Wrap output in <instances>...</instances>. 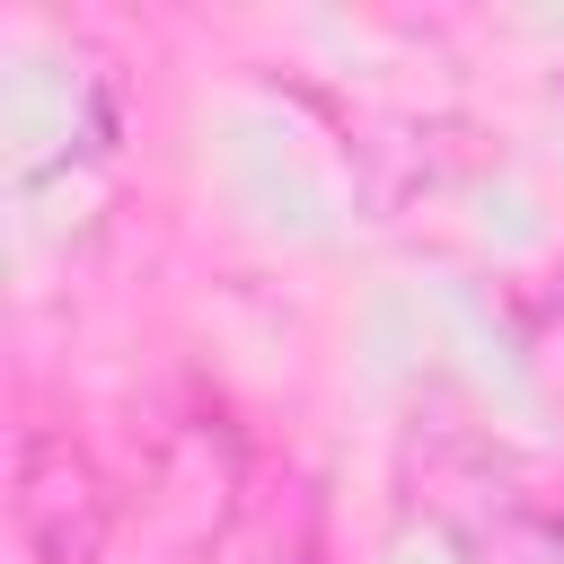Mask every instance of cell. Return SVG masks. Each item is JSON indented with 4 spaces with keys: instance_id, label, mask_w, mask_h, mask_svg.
Here are the masks:
<instances>
[{
    "instance_id": "6da1fadb",
    "label": "cell",
    "mask_w": 564,
    "mask_h": 564,
    "mask_svg": "<svg viewBox=\"0 0 564 564\" xmlns=\"http://www.w3.org/2000/svg\"><path fill=\"white\" fill-rule=\"evenodd\" d=\"M9 520L26 564H97L106 529H115V494L97 476V458L70 432H18V476H9Z\"/></svg>"
},
{
    "instance_id": "7a4b0ae2",
    "label": "cell",
    "mask_w": 564,
    "mask_h": 564,
    "mask_svg": "<svg viewBox=\"0 0 564 564\" xmlns=\"http://www.w3.org/2000/svg\"><path fill=\"white\" fill-rule=\"evenodd\" d=\"M264 564H326V546H317V529L300 520V538H282V546H273Z\"/></svg>"
}]
</instances>
